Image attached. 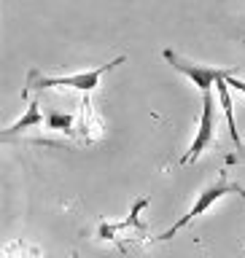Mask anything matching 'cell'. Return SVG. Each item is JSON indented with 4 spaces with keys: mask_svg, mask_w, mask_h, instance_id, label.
Instances as JSON below:
<instances>
[{
    "mask_svg": "<svg viewBox=\"0 0 245 258\" xmlns=\"http://www.w3.org/2000/svg\"><path fill=\"white\" fill-rule=\"evenodd\" d=\"M127 62V56L121 54L116 56V59H111L108 64H100V68H92V70H81V73H73V76H43L40 70L32 68L27 73V86H24V97H27L32 89H76V92L81 94H92L97 86H100V78L105 76V73H111L116 64Z\"/></svg>",
    "mask_w": 245,
    "mask_h": 258,
    "instance_id": "cell-1",
    "label": "cell"
},
{
    "mask_svg": "<svg viewBox=\"0 0 245 258\" xmlns=\"http://www.w3.org/2000/svg\"><path fill=\"white\" fill-rule=\"evenodd\" d=\"M229 194H240V197H245V188H242V185H237V183H232L229 177H226V172H221V177H218L216 183H210L208 188H202V191H200V197L194 199V205L189 207V213H186L181 221H175L167 231H162L159 237H154V239H157V242L173 239L181 229H186V226H189L191 221H197L202 213H208V210L213 207L216 202H221L224 197H229Z\"/></svg>",
    "mask_w": 245,
    "mask_h": 258,
    "instance_id": "cell-2",
    "label": "cell"
},
{
    "mask_svg": "<svg viewBox=\"0 0 245 258\" xmlns=\"http://www.w3.org/2000/svg\"><path fill=\"white\" fill-rule=\"evenodd\" d=\"M213 143H216V100H213V94L208 92V94H202V113H200L197 135H194V143L189 145V151L183 153L181 164L197 161Z\"/></svg>",
    "mask_w": 245,
    "mask_h": 258,
    "instance_id": "cell-3",
    "label": "cell"
},
{
    "mask_svg": "<svg viewBox=\"0 0 245 258\" xmlns=\"http://www.w3.org/2000/svg\"><path fill=\"white\" fill-rule=\"evenodd\" d=\"M162 56H165V59L173 64V70H178L181 76L189 78L202 94H208L210 89H213L216 81L226 73V70H221V68H208V64H197V62L186 59V56H181V54H175L173 48H165V51H162Z\"/></svg>",
    "mask_w": 245,
    "mask_h": 258,
    "instance_id": "cell-4",
    "label": "cell"
},
{
    "mask_svg": "<svg viewBox=\"0 0 245 258\" xmlns=\"http://www.w3.org/2000/svg\"><path fill=\"white\" fill-rule=\"evenodd\" d=\"M149 205H151L149 197L135 199V205H132V210H129V215L124 218V221H119V223H100V226H97V239L116 242V239H127V237H143V234H145V223L140 221V213Z\"/></svg>",
    "mask_w": 245,
    "mask_h": 258,
    "instance_id": "cell-5",
    "label": "cell"
},
{
    "mask_svg": "<svg viewBox=\"0 0 245 258\" xmlns=\"http://www.w3.org/2000/svg\"><path fill=\"white\" fill-rule=\"evenodd\" d=\"M46 121V116H43V110H40V105L32 100L30 105H27V110L22 113L19 118L14 121L8 129H3V140H11L14 135H19V132H27V129H32V126H40Z\"/></svg>",
    "mask_w": 245,
    "mask_h": 258,
    "instance_id": "cell-6",
    "label": "cell"
},
{
    "mask_svg": "<svg viewBox=\"0 0 245 258\" xmlns=\"http://www.w3.org/2000/svg\"><path fill=\"white\" fill-rule=\"evenodd\" d=\"M226 73H229V70H226ZM226 73L216 81V92H218V102H221V108H224L229 135H232V140L237 143V148H240L242 140H240V132H237V121H234V105H232V94H229V84H226Z\"/></svg>",
    "mask_w": 245,
    "mask_h": 258,
    "instance_id": "cell-7",
    "label": "cell"
},
{
    "mask_svg": "<svg viewBox=\"0 0 245 258\" xmlns=\"http://www.w3.org/2000/svg\"><path fill=\"white\" fill-rule=\"evenodd\" d=\"M100 118L94 116L92 110V100H89V94H84V100H81V124H78V132L84 135L86 143H92L100 137Z\"/></svg>",
    "mask_w": 245,
    "mask_h": 258,
    "instance_id": "cell-8",
    "label": "cell"
},
{
    "mask_svg": "<svg viewBox=\"0 0 245 258\" xmlns=\"http://www.w3.org/2000/svg\"><path fill=\"white\" fill-rule=\"evenodd\" d=\"M76 118L70 116V113H62V110H48L46 113V129H52V132H68L73 135L76 132Z\"/></svg>",
    "mask_w": 245,
    "mask_h": 258,
    "instance_id": "cell-9",
    "label": "cell"
},
{
    "mask_svg": "<svg viewBox=\"0 0 245 258\" xmlns=\"http://www.w3.org/2000/svg\"><path fill=\"white\" fill-rule=\"evenodd\" d=\"M226 84H229V89H234V92L245 94V81H242V78H240L234 70H229V73H226Z\"/></svg>",
    "mask_w": 245,
    "mask_h": 258,
    "instance_id": "cell-10",
    "label": "cell"
}]
</instances>
